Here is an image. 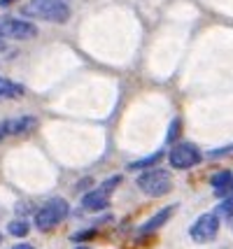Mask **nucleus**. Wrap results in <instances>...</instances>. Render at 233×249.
<instances>
[{
	"label": "nucleus",
	"mask_w": 233,
	"mask_h": 249,
	"mask_svg": "<svg viewBox=\"0 0 233 249\" xmlns=\"http://www.w3.org/2000/svg\"><path fill=\"white\" fill-rule=\"evenodd\" d=\"M119 184H122V175H114V177H108V179H105V182H103L98 189H103L105 194H112V191H114V189H117Z\"/></svg>",
	"instance_id": "obj_15"
},
{
	"label": "nucleus",
	"mask_w": 233,
	"mask_h": 249,
	"mask_svg": "<svg viewBox=\"0 0 233 249\" xmlns=\"http://www.w3.org/2000/svg\"><path fill=\"white\" fill-rule=\"evenodd\" d=\"M75 249H89V247H82V245H79V247H75Z\"/></svg>",
	"instance_id": "obj_22"
},
{
	"label": "nucleus",
	"mask_w": 233,
	"mask_h": 249,
	"mask_svg": "<svg viewBox=\"0 0 233 249\" xmlns=\"http://www.w3.org/2000/svg\"><path fill=\"white\" fill-rule=\"evenodd\" d=\"M217 214H222V217H226V219L233 217V196H226L222 203H219V207H217Z\"/></svg>",
	"instance_id": "obj_13"
},
{
	"label": "nucleus",
	"mask_w": 233,
	"mask_h": 249,
	"mask_svg": "<svg viewBox=\"0 0 233 249\" xmlns=\"http://www.w3.org/2000/svg\"><path fill=\"white\" fill-rule=\"evenodd\" d=\"M0 240H2V235H0Z\"/></svg>",
	"instance_id": "obj_23"
},
{
	"label": "nucleus",
	"mask_w": 233,
	"mask_h": 249,
	"mask_svg": "<svg viewBox=\"0 0 233 249\" xmlns=\"http://www.w3.org/2000/svg\"><path fill=\"white\" fill-rule=\"evenodd\" d=\"M68 212H70V207L63 198H49L35 212V226H37V231H52L68 217Z\"/></svg>",
	"instance_id": "obj_3"
},
{
	"label": "nucleus",
	"mask_w": 233,
	"mask_h": 249,
	"mask_svg": "<svg viewBox=\"0 0 233 249\" xmlns=\"http://www.w3.org/2000/svg\"><path fill=\"white\" fill-rule=\"evenodd\" d=\"M82 205H84V210H93V212L105 210V207L110 205V194H105L103 189L89 191V194H84V198H82Z\"/></svg>",
	"instance_id": "obj_9"
},
{
	"label": "nucleus",
	"mask_w": 233,
	"mask_h": 249,
	"mask_svg": "<svg viewBox=\"0 0 233 249\" xmlns=\"http://www.w3.org/2000/svg\"><path fill=\"white\" fill-rule=\"evenodd\" d=\"M231 177H233L231 170H222V173H215V175L210 177V184L215 186V189H219V186H224L226 182H229V179H231Z\"/></svg>",
	"instance_id": "obj_14"
},
{
	"label": "nucleus",
	"mask_w": 233,
	"mask_h": 249,
	"mask_svg": "<svg viewBox=\"0 0 233 249\" xmlns=\"http://www.w3.org/2000/svg\"><path fill=\"white\" fill-rule=\"evenodd\" d=\"M2 40H5V37H0V52H5V49H7V47H5V42H2Z\"/></svg>",
	"instance_id": "obj_21"
},
{
	"label": "nucleus",
	"mask_w": 233,
	"mask_h": 249,
	"mask_svg": "<svg viewBox=\"0 0 233 249\" xmlns=\"http://www.w3.org/2000/svg\"><path fill=\"white\" fill-rule=\"evenodd\" d=\"M163 159V152H154L152 156H144V159H140V161H133L131 165H128V170H143V168H152L154 163H159Z\"/></svg>",
	"instance_id": "obj_11"
},
{
	"label": "nucleus",
	"mask_w": 233,
	"mask_h": 249,
	"mask_svg": "<svg viewBox=\"0 0 233 249\" xmlns=\"http://www.w3.org/2000/svg\"><path fill=\"white\" fill-rule=\"evenodd\" d=\"M28 221L26 219H17V221H10V226H7V233L14 235V238H23V235H28Z\"/></svg>",
	"instance_id": "obj_12"
},
{
	"label": "nucleus",
	"mask_w": 233,
	"mask_h": 249,
	"mask_svg": "<svg viewBox=\"0 0 233 249\" xmlns=\"http://www.w3.org/2000/svg\"><path fill=\"white\" fill-rule=\"evenodd\" d=\"M217 233H219V217H217L215 212L200 214V217L194 221V226L189 228L191 240H194V242H198V245L212 242V240L217 238Z\"/></svg>",
	"instance_id": "obj_5"
},
{
	"label": "nucleus",
	"mask_w": 233,
	"mask_h": 249,
	"mask_svg": "<svg viewBox=\"0 0 233 249\" xmlns=\"http://www.w3.org/2000/svg\"><path fill=\"white\" fill-rule=\"evenodd\" d=\"M138 186H140L143 194L152 196V198H159V196L170 194L173 177H170V173L163 170V168H149V170H144V173L138 177Z\"/></svg>",
	"instance_id": "obj_2"
},
{
	"label": "nucleus",
	"mask_w": 233,
	"mask_h": 249,
	"mask_svg": "<svg viewBox=\"0 0 233 249\" xmlns=\"http://www.w3.org/2000/svg\"><path fill=\"white\" fill-rule=\"evenodd\" d=\"M198 163H200V152L194 144H178L170 152V165L178 168V170H189V168H194Z\"/></svg>",
	"instance_id": "obj_6"
},
{
	"label": "nucleus",
	"mask_w": 233,
	"mask_h": 249,
	"mask_svg": "<svg viewBox=\"0 0 233 249\" xmlns=\"http://www.w3.org/2000/svg\"><path fill=\"white\" fill-rule=\"evenodd\" d=\"M12 249H33V247H31V245H26V242H21V245H14Z\"/></svg>",
	"instance_id": "obj_19"
},
{
	"label": "nucleus",
	"mask_w": 233,
	"mask_h": 249,
	"mask_svg": "<svg viewBox=\"0 0 233 249\" xmlns=\"http://www.w3.org/2000/svg\"><path fill=\"white\" fill-rule=\"evenodd\" d=\"M35 128V117H21V119H12V121H2L0 124V138L5 135H21L28 130Z\"/></svg>",
	"instance_id": "obj_7"
},
{
	"label": "nucleus",
	"mask_w": 233,
	"mask_h": 249,
	"mask_svg": "<svg viewBox=\"0 0 233 249\" xmlns=\"http://www.w3.org/2000/svg\"><path fill=\"white\" fill-rule=\"evenodd\" d=\"M21 12L26 17L45 19V21H52V23H66L70 19L68 0H31Z\"/></svg>",
	"instance_id": "obj_1"
},
{
	"label": "nucleus",
	"mask_w": 233,
	"mask_h": 249,
	"mask_svg": "<svg viewBox=\"0 0 233 249\" xmlns=\"http://www.w3.org/2000/svg\"><path fill=\"white\" fill-rule=\"evenodd\" d=\"M23 96V87L12 82V79H5L0 77V100H14V98Z\"/></svg>",
	"instance_id": "obj_10"
},
{
	"label": "nucleus",
	"mask_w": 233,
	"mask_h": 249,
	"mask_svg": "<svg viewBox=\"0 0 233 249\" xmlns=\"http://www.w3.org/2000/svg\"><path fill=\"white\" fill-rule=\"evenodd\" d=\"M37 35L35 23L26 21V19H17V17H0V37L7 40H33Z\"/></svg>",
	"instance_id": "obj_4"
},
{
	"label": "nucleus",
	"mask_w": 233,
	"mask_h": 249,
	"mask_svg": "<svg viewBox=\"0 0 233 249\" xmlns=\"http://www.w3.org/2000/svg\"><path fill=\"white\" fill-rule=\"evenodd\" d=\"M215 196L217 198H226V196H233V177L226 182L224 186H219V189H215Z\"/></svg>",
	"instance_id": "obj_17"
},
{
	"label": "nucleus",
	"mask_w": 233,
	"mask_h": 249,
	"mask_svg": "<svg viewBox=\"0 0 233 249\" xmlns=\"http://www.w3.org/2000/svg\"><path fill=\"white\" fill-rule=\"evenodd\" d=\"M93 235H96V231H93V228H91V231H82V233H75V235H72V242H82V240H91V238H93Z\"/></svg>",
	"instance_id": "obj_18"
},
{
	"label": "nucleus",
	"mask_w": 233,
	"mask_h": 249,
	"mask_svg": "<svg viewBox=\"0 0 233 249\" xmlns=\"http://www.w3.org/2000/svg\"><path fill=\"white\" fill-rule=\"evenodd\" d=\"M179 128H182V124H179V119H173L170 121V128H168V144L170 142H178V138H179Z\"/></svg>",
	"instance_id": "obj_16"
},
{
	"label": "nucleus",
	"mask_w": 233,
	"mask_h": 249,
	"mask_svg": "<svg viewBox=\"0 0 233 249\" xmlns=\"http://www.w3.org/2000/svg\"><path fill=\"white\" fill-rule=\"evenodd\" d=\"M14 0H0V7H7V5H12Z\"/></svg>",
	"instance_id": "obj_20"
},
{
	"label": "nucleus",
	"mask_w": 233,
	"mask_h": 249,
	"mask_svg": "<svg viewBox=\"0 0 233 249\" xmlns=\"http://www.w3.org/2000/svg\"><path fill=\"white\" fill-rule=\"evenodd\" d=\"M173 212H175V205H170V207H163V210H159L154 217L152 219H147L143 226H140V233L143 235H147V233H154V231H159V228L166 224L168 219L173 217Z\"/></svg>",
	"instance_id": "obj_8"
}]
</instances>
